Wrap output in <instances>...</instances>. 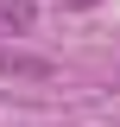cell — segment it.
<instances>
[{
  "mask_svg": "<svg viewBox=\"0 0 120 127\" xmlns=\"http://www.w3.org/2000/svg\"><path fill=\"white\" fill-rule=\"evenodd\" d=\"M0 76H25V83H51L57 64L51 57H25V51H0Z\"/></svg>",
  "mask_w": 120,
  "mask_h": 127,
  "instance_id": "6da1fadb",
  "label": "cell"
},
{
  "mask_svg": "<svg viewBox=\"0 0 120 127\" xmlns=\"http://www.w3.org/2000/svg\"><path fill=\"white\" fill-rule=\"evenodd\" d=\"M32 26H38V6L32 0H0V38H19Z\"/></svg>",
  "mask_w": 120,
  "mask_h": 127,
  "instance_id": "7a4b0ae2",
  "label": "cell"
}]
</instances>
